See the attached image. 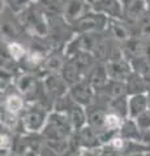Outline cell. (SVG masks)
Instances as JSON below:
<instances>
[{"instance_id": "obj_4", "label": "cell", "mask_w": 150, "mask_h": 156, "mask_svg": "<svg viewBox=\"0 0 150 156\" xmlns=\"http://www.w3.org/2000/svg\"><path fill=\"white\" fill-rule=\"evenodd\" d=\"M2 147L3 148L9 147V139H8L7 135H2Z\"/></svg>"}, {"instance_id": "obj_5", "label": "cell", "mask_w": 150, "mask_h": 156, "mask_svg": "<svg viewBox=\"0 0 150 156\" xmlns=\"http://www.w3.org/2000/svg\"><path fill=\"white\" fill-rule=\"evenodd\" d=\"M112 144L115 146V147H122V146H123V140L122 139H114Z\"/></svg>"}, {"instance_id": "obj_1", "label": "cell", "mask_w": 150, "mask_h": 156, "mask_svg": "<svg viewBox=\"0 0 150 156\" xmlns=\"http://www.w3.org/2000/svg\"><path fill=\"white\" fill-rule=\"evenodd\" d=\"M22 99L20 96H16V95H12L9 96L7 101H5V107L7 109L11 112V113H17V112H20V109L22 108Z\"/></svg>"}, {"instance_id": "obj_3", "label": "cell", "mask_w": 150, "mask_h": 156, "mask_svg": "<svg viewBox=\"0 0 150 156\" xmlns=\"http://www.w3.org/2000/svg\"><path fill=\"white\" fill-rule=\"evenodd\" d=\"M9 52H11V55L14 58H20L24 56V53H25L24 48L20 44H17V43H13V44L9 46Z\"/></svg>"}, {"instance_id": "obj_2", "label": "cell", "mask_w": 150, "mask_h": 156, "mask_svg": "<svg viewBox=\"0 0 150 156\" xmlns=\"http://www.w3.org/2000/svg\"><path fill=\"white\" fill-rule=\"evenodd\" d=\"M104 125L107 126V129L115 130L120 126V119L116 115H107L104 119Z\"/></svg>"}]
</instances>
